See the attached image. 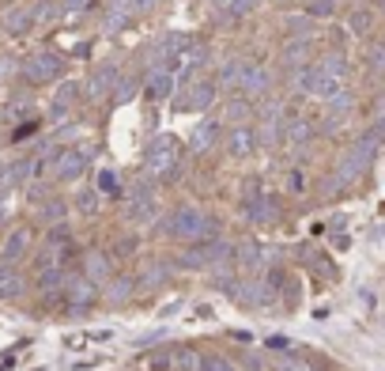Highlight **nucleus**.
Here are the masks:
<instances>
[{
	"label": "nucleus",
	"instance_id": "4be33fe9",
	"mask_svg": "<svg viewBox=\"0 0 385 371\" xmlns=\"http://www.w3.org/2000/svg\"><path fill=\"white\" fill-rule=\"evenodd\" d=\"M374 141H385V122H382L378 129H374Z\"/></svg>",
	"mask_w": 385,
	"mask_h": 371
},
{
	"label": "nucleus",
	"instance_id": "f257e3e1",
	"mask_svg": "<svg viewBox=\"0 0 385 371\" xmlns=\"http://www.w3.org/2000/svg\"><path fill=\"white\" fill-rule=\"evenodd\" d=\"M170 235L185 239V243H196V239H212L215 235V224L204 216L201 209H177L174 220H170Z\"/></svg>",
	"mask_w": 385,
	"mask_h": 371
},
{
	"label": "nucleus",
	"instance_id": "39448f33",
	"mask_svg": "<svg viewBox=\"0 0 385 371\" xmlns=\"http://www.w3.org/2000/svg\"><path fill=\"white\" fill-rule=\"evenodd\" d=\"M27 243H31V231H12V235H8V243H4V250H0V262L15 265L27 254Z\"/></svg>",
	"mask_w": 385,
	"mask_h": 371
},
{
	"label": "nucleus",
	"instance_id": "7ed1b4c3",
	"mask_svg": "<svg viewBox=\"0 0 385 371\" xmlns=\"http://www.w3.org/2000/svg\"><path fill=\"white\" fill-rule=\"evenodd\" d=\"M374 144H378V141H374V136H366V141H359V144L351 148V155H347V160L340 163V178H344V182H347V178H355V174H359L366 163H370Z\"/></svg>",
	"mask_w": 385,
	"mask_h": 371
},
{
	"label": "nucleus",
	"instance_id": "aec40b11",
	"mask_svg": "<svg viewBox=\"0 0 385 371\" xmlns=\"http://www.w3.org/2000/svg\"><path fill=\"white\" fill-rule=\"evenodd\" d=\"M279 371H303V364H295V360H279Z\"/></svg>",
	"mask_w": 385,
	"mask_h": 371
},
{
	"label": "nucleus",
	"instance_id": "4468645a",
	"mask_svg": "<svg viewBox=\"0 0 385 371\" xmlns=\"http://www.w3.org/2000/svg\"><path fill=\"white\" fill-rule=\"evenodd\" d=\"M114 303H121V300H129V292H133V281H114Z\"/></svg>",
	"mask_w": 385,
	"mask_h": 371
},
{
	"label": "nucleus",
	"instance_id": "412c9836",
	"mask_svg": "<svg viewBox=\"0 0 385 371\" xmlns=\"http://www.w3.org/2000/svg\"><path fill=\"white\" fill-rule=\"evenodd\" d=\"M306 178H303V171H295V178H291V190H303Z\"/></svg>",
	"mask_w": 385,
	"mask_h": 371
},
{
	"label": "nucleus",
	"instance_id": "9b49d317",
	"mask_svg": "<svg viewBox=\"0 0 385 371\" xmlns=\"http://www.w3.org/2000/svg\"><path fill=\"white\" fill-rule=\"evenodd\" d=\"M95 209H99V193L95 190H83L80 193V212H87V216H91Z\"/></svg>",
	"mask_w": 385,
	"mask_h": 371
},
{
	"label": "nucleus",
	"instance_id": "6e6552de",
	"mask_svg": "<svg viewBox=\"0 0 385 371\" xmlns=\"http://www.w3.org/2000/svg\"><path fill=\"white\" fill-rule=\"evenodd\" d=\"M253 144V136L246 133V129H238V133H231V155H246Z\"/></svg>",
	"mask_w": 385,
	"mask_h": 371
},
{
	"label": "nucleus",
	"instance_id": "a211bd4d",
	"mask_svg": "<svg viewBox=\"0 0 385 371\" xmlns=\"http://www.w3.org/2000/svg\"><path fill=\"white\" fill-rule=\"evenodd\" d=\"M99 186H102V190H117V182H114V174H102V178H99Z\"/></svg>",
	"mask_w": 385,
	"mask_h": 371
},
{
	"label": "nucleus",
	"instance_id": "ddd939ff",
	"mask_svg": "<svg viewBox=\"0 0 385 371\" xmlns=\"http://www.w3.org/2000/svg\"><path fill=\"white\" fill-rule=\"evenodd\" d=\"M166 91H170V76H166V72H159V76L152 80V95H155V99H163Z\"/></svg>",
	"mask_w": 385,
	"mask_h": 371
},
{
	"label": "nucleus",
	"instance_id": "6ab92c4d",
	"mask_svg": "<svg viewBox=\"0 0 385 371\" xmlns=\"http://www.w3.org/2000/svg\"><path fill=\"white\" fill-rule=\"evenodd\" d=\"M136 243H133V239H125V243H114V254H129V250H133Z\"/></svg>",
	"mask_w": 385,
	"mask_h": 371
},
{
	"label": "nucleus",
	"instance_id": "f3484780",
	"mask_svg": "<svg viewBox=\"0 0 385 371\" xmlns=\"http://www.w3.org/2000/svg\"><path fill=\"white\" fill-rule=\"evenodd\" d=\"M351 27H355V31H366V27H370V15H366V12H359V15H355V20H351Z\"/></svg>",
	"mask_w": 385,
	"mask_h": 371
},
{
	"label": "nucleus",
	"instance_id": "20e7f679",
	"mask_svg": "<svg viewBox=\"0 0 385 371\" xmlns=\"http://www.w3.org/2000/svg\"><path fill=\"white\" fill-rule=\"evenodd\" d=\"M50 171H53V178H61V182H76L80 174L87 171V160H83L80 152H61Z\"/></svg>",
	"mask_w": 385,
	"mask_h": 371
},
{
	"label": "nucleus",
	"instance_id": "f03ea898",
	"mask_svg": "<svg viewBox=\"0 0 385 371\" xmlns=\"http://www.w3.org/2000/svg\"><path fill=\"white\" fill-rule=\"evenodd\" d=\"M174 160H177V144L170 141V136H159V141L152 144V152H147V171H152V174H163V178H170Z\"/></svg>",
	"mask_w": 385,
	"mask_h": 371
},
{
	"label": "nucleus",
	"instance_id": "9d476101",
	"mask_svg": "<svg viewBox=\"0 0 385 371\" xmlns=\"http://www.w3.org/2000/svg\"><path fill=\"white\" fill-rule=\"evenodd\" d=\"M72 300H76V303H87V300H95V284H87V281L72 284Z\"/></svg>",
	"mask_w": 385,
	"mask_h": 371
},
{
	"label": "nucleus",
	"instance_id": "2eb2a0df",
	"mask_svg": "<svg viewBox=\"0 0 385 371\" xmlns=\"http://www.w3.org/2000/svg\"><path fill=\"white\" fill-rule=\"evenodd\" d=\"M102 273H106V258L95 254V258L87 262V276H102Z\"/></svg>",
	"mask_w": 385,
	"mask_h": 371
},
{
	"label": "nucleus",
	"instance_id": "f8f14e48",
	"mask_svg": "<svg viewBox=\"0 0 385 371\" xmlns=\"http://www.w3.org/2000/svg\"><path fill=\"white\" fill-rule=\"evenodd\" d=\"M208 141H215V125H201L193 136V148H208Z\"/></svg>",
	"mask_w": 385,
	"mask_h": 371
},
{
	"label": "nucleus",
	"instance_id": "1a4fd4ad",
	"mask_svg": "<svg viewBox=\"0 0 385 371\" xmlns=\"http://www.w3.org/2000/svg\"><path fill=\"white\" fill-rule=\"evenodd\" d=\"M238 262H242V269H257V262H261V250L253 246V243H246L238 250Z\"/></svg>",
	"mask_w": 385,
	"mask_h": 371
},
{
	"label": "nucleus",
	"instance_id": "dca6fc26",
	"mask_svg": "<svg viewBox=\"0 0 385 371\" xmlns=\"http://www.w3.org/2000/svg\"><path fill=\"white\" fill-rule=\"evenodd\" d=\"M201 371H231V368L223 364L219 356H212V360H201Z\"/></svg>",
	"mask_w": 385,
	"mask_h": 371
},
{
	"label": "nucleus",
	"instance_id": "0eeeda50",
	"mask_svg": "<svg viewBox=\"0 0 385 371\" xmlns=\"http://www.w3.org/2000/svg\"><path fill=\"white\" fill-rule=\"evenodd\" d=\"M170 364H174V371H201V360H196L193 349H174Z\"/></svg>",
	"mask_w": 385,
	"mask_h": 371
},
{
	"label": "nucleus",
	"instance_id": "423d86ee",
	"mask_svg": "<svg viewBox=\"0 0 385 371\" xmlns=\"http://www.w3.org/2000/svg\"><path fill=\"white\" fill-rule=\"evenodd\" d=\"M155 216V197L147 190H136L133 209H129V220H152Z\"/></svg>",
	"mask_w": 385,
	"mask_h": 371
}]
</instances>
